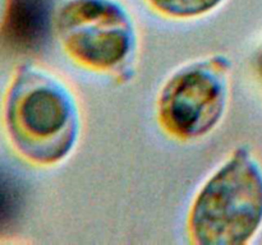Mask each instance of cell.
Here are the masks:
<instances>
[{
    "instance_id": "6da1fadb",
    "label": "cell",
    "mask_w": 262,
    "mask_h": 245,
    "mask_svg": "<svg viewBox=\"0 0 262 245\" xmlns=\"http://www.w3.org/2000/svg\"><path fill=\"white\" fill-rule=\"evenodd\" d=\"M5 124L15 150L38 167H58L78 145L82 109L74 87L40 64L23 65L5 101Z\"/></svg>"
},
{
    "instance_id": "7a4b0ae2",
    "label": "cell",
    "mask_w": 262,
    "mask_h": 245,
    "mask_svg": "<svg viewBox=\"0 0 262 245\" xmlns=\"http://www.w3.org/2000/svg\"><path fill=\"white\" fill-rule=\"evenodd\" d=\"M262 226V166L246 145L233 148L204 179L187 209L196 245H243Z\"/></svg>"
},
{
    "instance_id": "3957f363",
    "label": "cell",
    "mask_w": 262,
    "mask_h": 245,
    "mask_svg": "<svg viewBox=\"0 0 262 245\" xmlns=\"http://www.w3.org/2000/svg\"><path fill=\"white\" fill-rule=\"evenodd\" d=\"M53 31L67 58L84 70L119 76L140 50V28L122 0H61Z\"/></svg>"
},
{
    "instance_id": "277c9868",
    "label": "cell",
    "mask_w": 262,
    "mask_h": 245,
    "mask_svg": "<svg viewBox=\"0 0 262 245\" xmlns=\"http://www.w3.org/2000/svg\"><path fill=\"white\" fill-rule=\"evenodd\" d=\"M230 66L224 56L188 61L164 81L156 97V119L164 134L181 143L211 135L230 101Z\"/></svg>"
},
{
    "instance_id": "5b68a950",
    "label": "cell",
    "mask_w": 262,
    "mask_h": 245,
    "mask_svg": "<svg viewBox=\"0 0 262 245\" xmlns=\"http://www.w3.org/2000/svg\"><path fill=\"white\" fill-rule=\"evenodd\" d=\"M159 17L174 22H193L209 17L228 0H142Z\"/></svg>"
},
{
    "instance_id": "8992f818",
    "label": "cell",
    "mask_w": 262,
    "mask_h": 245,
    "mask_svg": "<svg viewBox=\"0 0 262 245\" xmlns=\"http://www.w3.org/2000/svg\"><path fill=\"white\" fill-rule=\"evenodd\" d=\"M18 203V191L14 180L7 171L0 170V230L10 221Z\"/></svg>"
},
{
    "instance_id": "52a82bcc",
    "label": "cell",
    "mask_w": 262,
    "mask_h": 245,
    "mask_svg": "<svg viewBox=\"0 0 262 245\" xmlns=\"http://www.w3.org/2000/svg\"><path fill=\"white\" fill-rule=\"evenodd\" d=\"M8 7H9V0H0V28L3 27L7 15Z\"/></svg>"
},
{
    "instance_id": "ba28073f",
    "label": "cell",
    "mask_w": 262,
    "mask_h": 245,
    "mask_svg": "<svg viewBox=\"0 0 262 245\" xmlns=\"http://www.w3.org/2000/svg\"><path fill=\"white\" fill-rule=\"evenodd\" d=\"M258 66H260V71H261V74H262V53H261V55H260V59H258Z\"/></svg>"
}]
</instances>
